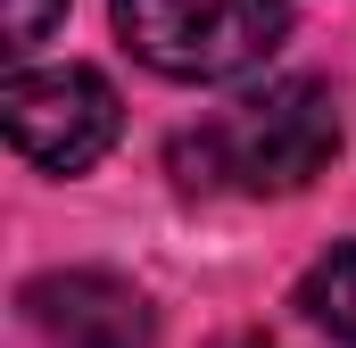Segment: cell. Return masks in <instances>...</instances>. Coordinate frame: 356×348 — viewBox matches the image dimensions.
Listing matches in <instances>:
<instances>
[{
  "instance_id": "6da1fadb",
  "label": "cell",
  "mask_w": 356,
  "mask_h": 348,
  "mask_svg": "<svg viewBox=\"0 0 356 348\" xmlns=\"http://www.w3.org/2000/svg\"><path fill=\"white\" fill-rule=\"evenodd\" d=\"M340 158V108L315 75H273L216 108L207 125L175 133V182L182 191H241V199H282L307 191Z\"/></svg>"
},
{
  "instance_id": "5b68a950",
  "label": "cell",
  "mask_w": 356,
  "mask_h": 348,
  "mask_svg": "<svg viewBox=\"0 0 356 348\" xmlns=\"http://www.w3.org/2000/svg\"><path fill=\"white\" fill-rule=\"evenodd\" d=\"M298 307H307V324H323L340 348H356V249H332V258L307 265Z\"/></svg>"
},
{
  "instance_id": "3957f363",
  "label": "cell",
  "mask_w": 356,
  "mask_h": 348,
  "mask_svg": "<svg viewBox=\"0 0 356 348\" xmlns=\"http://www.w3.org/2000/svg\"><path fill=\"white\" fill-rule=\"evenodd\" d=\"M0 125H8L17 158H33L50 174H83L91 158L116 150L124 108L99 67H17L0 91Z\"/></svg>"
},
{
  "instance_id": "7a4b0ae2",
  "label": "cell",
  "mask_w": 356,
  "mask_h": 348,
  "mask_svg": "<svg viewBox=\"0 0 356 348\" xmlns=\"http://www.w3.org/2000/svg\"><path fill=\"white\" fill-rule=\"evenodd\" d=\"M116 33L166 84H232L282 50L290 8L282 0H116Z\"/></svg>"
},
{
  "instance_id": "277c9868",
  "label": "cell",
  "mask_w": 356,
  "mask_h": 348,
  "mask_svg": "<svg viewBox=\"0 0 356 348\" xmlns=\"http://www.w3.org/2000/svg\"><path fill=\"white\" fill-rule=\"evenodd\" d=\"M25 324L50 348H149V299L99 265L25 282Z\"/></svg>"
},
{
  "instance_id": "8992f818",
  "label": "cell",
  "mask_w": 356,
  "mask_h": 348,
  "mask_svg": "<svg viewBox=\"0 0 356 348\" xmlns=\"http://www.w3.org/2000/svg\"><path fill=\"white\" fill-rule=\"evenodd\" d=\"M58 17H67V0H8V58H33Z\"/></svg>"
}]
</instances>
